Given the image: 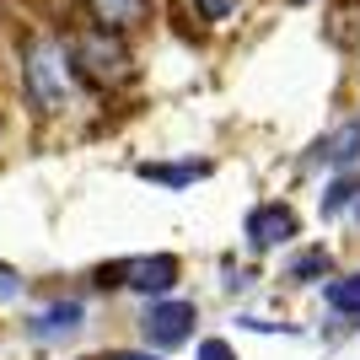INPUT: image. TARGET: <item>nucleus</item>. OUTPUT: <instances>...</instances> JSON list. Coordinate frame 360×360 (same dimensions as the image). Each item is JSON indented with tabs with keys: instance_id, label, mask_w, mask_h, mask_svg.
<instances>
[{
	"instance_id": "1",
	"label": "nucleus",
	"mask_w": 360,
	"mask_h": 360,
	"mask_svg": "<svg viewBox=\"0 0 360 360\" xmlns=\"http://www.w3.org/2000/svg\"><path fill=\"white\" fill-rule=\"evenodd\" d=\"M22 81H27V97L44 108V113H60V108L70 103V91H75V60H70V49L54 44V38L27 44V54H22Z\"/></svg>"
},
{
	"instance_id": "2",
	"label": "nucleus",
	"mask_w": 360,
	"mask_h": 360,
	"mask_svg": "<svg viewBox=\"0 0 360 360\" xmlns=\"http://www.w3.org/2000/svg\"><path fill=\"white\" fill-rule=\"evenodd\" d=\"M70 60H75V70L86 75V81H97V86H119V81H129V75H135L129 49L119 44V32H108V27L81 32V38L70 44Z\"/></svg>"
},
{
	"instance_id": "3",
	"label": "nucleus",
	"mask_w": 360,
	"mask_h": 360,
	"mask_svg": "<svg viewBox=\"0 0 360 360\" xmlns=\"http://www.w3.org/2000/svg\"><path fill=\"white\" fill-rule=\"evenodd\" d=\"M103 285H124V290H146V296H162V290L178 285V258H124L113 269H103Z\"/></svg>"
},
{
	"instance_id": "4",
	"label": "nucleus",
	"mask_w": 360,
	"mask_h": 360,
	"mask_svg": "<svg viewBox=\"0 0 360 360\" xmlns=\"http://www.w3.org/2000/svg\"><path fill=\"white\" fill-rule=\"evenodd\" d=\"M140 328H146V339L156 349H172V345H183V339L194 333V307H188V301H156Z\"/></svg>"
},
{
	"instance_id": "5",
	"label": "nucleus",
	"mask_w": 360,
	"mask_h": 360,
	"mask_svg": "<svg viewBox=\"0 0 360 360\" xmlns=\"http://www.w3.org/2000/svg\"><path fill=\"white\" fill-rule=\"evenodd\" d=\"M296 237V215L285 210V205H258L253 215H248V242L253 248H280V242Z\"/></svg>"
},
{
	"instance_id": "6",
	"label": "nucleus",
	"mask_w": 360,
	"mask_h": 360,
	"mask_svg": "<svg viewBox=\"0 0 360 360\" xmlns=\"http://www.w3.org/2000/svg\"><path fill=\"white\" fill-rule=\"evenodd\" d=\"M86 11L97 16V27L108 32H129L150 16V0H86Z\"/></svg>"
},
{
	"instance_id": "7",
	"label": "nucleus",
	"mask_w": 360,
	"mask_h": 360,
	"mask_svg": "<svg viewBox=\"0 0 360 360\" xmlns=\"http://www.w3.org/2000/svg\"><path fill=\"white\" fill-rule=\"evenodd\" d=\"M81 328V301H60V307H49L44 317H32V333L38 339H70Z\"/></svg>"
},
{
	"instance_id": "8",
	"label": "nucleus",
	"mask_w": 360,
	"mask_h": 360,
	"mask_svg": "<svg viewBox=\"0 0 360 360\" xmlns=\"http://www.w3.org/2000/svg\"><path fill=\"white\" fill-rule=\"evenodd\" d=\"M210 172V162H140V178L150 183H167V188H183V183H194Z\"/></svg>"
},
{
	"instance_id": "9",
	"label": "nucleus",
	"mask_w": 360,
	"mask_h": 360,
	"mask_svg": "<svg viewBox=\"0 0 360 360\" xmlns=\"http://www.w3.org/2000/svg\"><path fill=\"white\" fill-rule=\"evenodd\" d=\"M360 156V119H349L345 129H333L323 146H317V162H333V167H345Z\"/></svg>"
},
{
	"instance_id": "10",
	"label": "nucleus",
	"mask_w": 360,
	"mask_h": 360,
	"mask_svg": "<svg viewBox=\"0 0 360 360\" xmlns=\"http://www.w3.org/2000/svg\"><path fill=\"white\" fill-rule=\"evenodd\" d=\"M328 307L345 317H360V274H345V280H333L328 285Z\"/></svg>"
},
{
	"instance_id": "11",
	"label": "nucleus",
	"mask_w": 360,
	"mask_h": 360,
	"mask_svg": "<svg viewBox=\"0 0 360 360\" xmlns=\"http://www.w3.org/2000/svg\"><path fill=\"white\" fill-rule=\"evenodd\" d=\"M323 269H328V253H323V248H312V253H301L296 264H290V280H317Z\"/></svg>"
},
{
	"instance_id": "12",
	"label": "nucleus",
	"mask_w": 360,
	"mask_h": 360,
	"mask_svg": "<svg viewBox=\"0 0 360 360\" xmlns=\"http://www.w3.org/2000/svg\"><path fill=\"white\" fill-rule=\"evenodd\" d=\"M355 188H360V178H339V183H333V188H328V199H323V210H328V215H333V210H345Z\"/></svg>"
},
{
	"instance_id": "13",
	"label": "nucleus",
	"mask_w": 360,
	"mask_h": 360,
	"mask_svg": "<svg viewBox=\"0 0 360 360\" xmlns=\"http://www.w3.org/2000/svg\"><path fill=\"white\" fill-rule=\"evenodd\" d=\"M194 11L205 16V22H221V16L237 11V0H194Z\"/></svg>"
},
{
	"instance_id": "14",
	"label": "nucleus",
	"mask_w": 360,
	"mask_h": 360,
	"mask_svg": "<svg viewBox=\"0 0 360 360\" xmlns=\"http://www.w3.org/2000/svg\"><path fill=\"white\" fill-rule=\"evenodd\" d=\"M199 360H237V355H231L226 339H205V345H199Z\"/></svg>"
},
{
	"instance_id": "15",
	"label": "nucleus",
	"mask_w": 360,
	"mask_h": 360,
	"mask_svg": "<svg viewBox=\"0 0 360 360\" xmlns=\"http://www.w3.org/2000/svg\"><path fill=\"white\" fill-rule=\"evenodd\" d=\"M16 290H22V274H16L11 264H0V301H11Z\"/></svg>"
},
{
	"instance_id": "16",
	"label": "nucleus",
	"mask_w": 360,
	"mask_h": 360,
	"mask_svg": "<svg viewBox=\"0 0 360 360\" xmlns=\"http://www.w3.org/2000/svg\"><path fill=\"white\" fill-rule=\"evenodd\" d=\"M103 360H156L150 349H113V355H103Z\"/></svg>"
}]
</instances>
